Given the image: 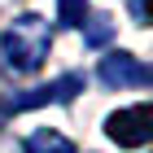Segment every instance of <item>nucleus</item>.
Returning <instances> with one entry per match:
<instances>
[{"instance_id": "1", "label": "nucleus", "mask_w": 153, "mask_h": 153, "mask_svg": "<svg viewBox=\"0 0 153 153\" xmlns=\"http://www.w3.org/2000/svg\"><path fill=\"white\" fill-rule=\"evenodd\" d=\"M48 48H53V26L39 18V13H22L13 18L4 31H0V53H4V66L18 74H31L44 66Z\"/></svg>"}, {"instance_id": "2", "label": "nucleus", "mask_w": 153, "mask_h": 153, "mask_svg": "<svg viewBox=\"0 0 153 153\" xmlns=\"http://www.w3.org/2000/svg\"><path fill=\"white\" fill-rule=\"evenodd\" d=\"M105 136L123 149H140L153 140V105H127L105 118Z\"/></svg>"}, {"instance_id": "3", "label": "nucleus", "mask_w": 153, "mask_h": 153, "mask_svg": "<svg viewBox=\"0 0 153 153\" xmlns=\"http://www.w3.org/2000/svg\"><path fill=\"white\" fill-rule=\"evenodd\" d=\"M96 74H101L105 88H149L153 83V66H144L131 53H105L101 66H96Z\"/></svg>"}, {"instance_id": "4", "label": "nucleus", "mask_w": 153, "mask_h": 153, "mask_svg": "<svg viewBox=\"0 0 153 153\" xmlns=\"http://www.w3.org/2000/svg\"><path fill=\"white\" fill-rule=\"evenodd\" d=\"M79 88H83L79 74H61L57 83H44V88H31V92H22V96H9L4 109H9V114H22V109H39V105H61V101L79 96Z\"/></svg>"}, {"instance_id": "5", "label": "nucleus", "mask_w": 153, "mask_h": 153, "mask_svg": "<svg viewBox=\"0 0 153 153\" xmlns=\"http://www.w3.org/2000/svg\"><path fill=\"white\" fill-rule=\"evenodd\" d=\"M22 149L26 153H74V144H70V136H61V131L39 127V131H31L22 140Z\"/></svg>"}, {"instance_id": "6", "label": "nucleus", "mask_w": 153, "mask_h": 153, "mask_svg": "<svg viewBox=\"0 0 153 153\" xmlns=\"http://www.w3.org/2000/svg\"><path fill=\"white\" fill-rule=\"evenodd\" d=\"M57 13L66 26H83L88 22V0H57Z\"/></svg>"}, {"instance_id": "7", "label": "nucleus", "mask_w": 153, "mask_h": 153, "mask_svg": "<svg viewBox=\"0 0 153 153\" xmlns=\"http://www.w3.org/2000/svg\"><path fill=\"white\" fill-rule=\"evenodd\" d=\"M88 44H92V48L109 44V22H105V18H92V22H88Z\"/></svg>"}, {"instance_id": "8", "label": "nucleus", "mask_w": 153, "mask_h": 153, "mask_svg": "<svg viewBox=\"0 0 153 153\" xmlns=\"http://www.w3.org/2000/svg\"><path fill=\"white\" fill-rule=\"evenodd\" d=\"M144 13H149V18H153V0H144Z\"/></svg>"}]
</instances>
